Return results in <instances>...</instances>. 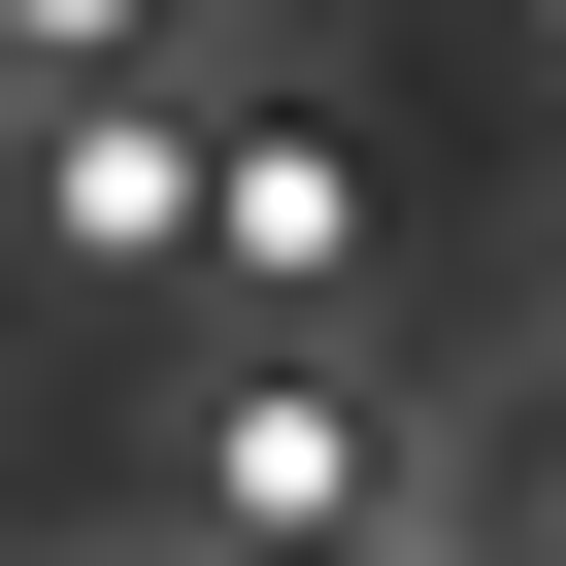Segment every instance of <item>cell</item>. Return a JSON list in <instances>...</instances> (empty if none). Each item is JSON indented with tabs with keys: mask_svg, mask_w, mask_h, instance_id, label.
<instances>
[{
	"mask_svg": "<svg viewBox=\"0 0 566 566\" xmlns=\"http://www.w3.org/2000/svg\"><path fill=\"white\" fill-rule=\"evenodd\" d=\"M0 67H34V101H101V67H167V0H0Z\"/></svg>",
	"mask_w": 566,
	"mask_h": 566,
	"instance_id": "1",
	"label": "cell"
}]
</instances>
